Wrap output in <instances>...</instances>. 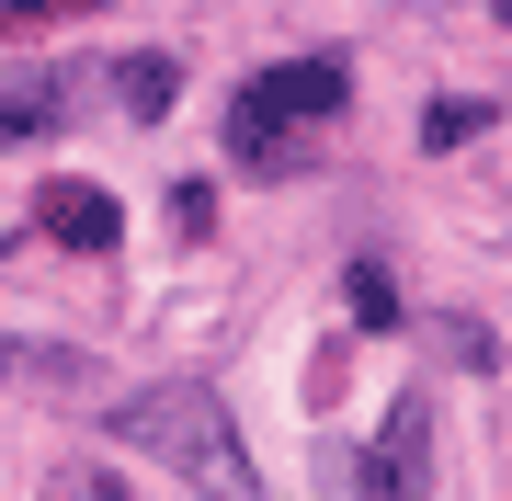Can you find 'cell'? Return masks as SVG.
<instances>
[{"label": "cell", "mask_w": 512, "mask_h": 501, "mask_svg": "<svg viewBox=\"0 0 512 501\" xmlns=\"http://www.w3.org/2000/svg\"><path fill=\"white\" fill-rule=\"evenodd\" d=\"M342 308H353V331H399V285H387L376 262H353V285H342Z\"/></svg>", "instance_id": "52a82bcc"}, {"label": "cell", "mask_w": 512, "mask_h": 501, "mask_svg": "<svg viewBox=\"0 0 512 501\" xmlns=\"http://www.w3.org/2000/svg\"><path fill=\"white\" fill-rule=\"evenodd\" d=\"M171 92H183V69H171V57H126V114H137V126H160Z\"/></svg>", "instance_id": "8992f818"}, {"label": "cell", "mask_w": 512, "mask_h": 501, "mask_svg": "<svg viewBox=\"0 0 512 501\" xmlns=\"http://www.w3.org/2000/svg\"><path fill=\"white\" fill-rule=\"evenodd\" d=\"M365 501H433V410H421V399H399V410L376 422Z\"/></svg>", "instance_id": "3957f363"}, {"label": "cell", "mask_w": 512, "mask_h": 501, "mask_svg": "<svg viewBox=\"0 0 512 501\" xmlns=\"http://www.w3.org/2000/svg\"><path fill=\"white\" fill-rule=\"evenodd\" d=\"M35 228L57 251H114V240H126V205H114L103 183H46L35 194Z\"/></svg>", "instance_id": "277c9868"}, {"label": "cell", "mask_w": 512, "mask_h": 501, "mask_svg": "<svg viewBox=\"0 0 512 501\" xmlns=\"http://www.w3.org/2000/svg\"><path fill=\"white\" fill-rule=\"evenodd\" d=\"M478 126H490V103H433V114H421V137H433V149H467Z\"/></svg>", "instance_id": "ba28073f"}, {"label": "cell", "mask_w": 512, "mask_h": 501, "mask_svg": "<svg viewBox=\"0 0 512 501\" xmlns=\"http://www.w3.org/2000/svg\"><path fill=\"white\" fill-rule=\"evenodd\" d=\"M57 12H80V0H0V35H35V23H57Z\"/></svg>", "instance_id": "9c48e42d"}, {"label": "cell", "mask_w": 512, "mask_h": 501, "mask_svg": "<svg viewBox=\"0 0 512 501\" xmlns=\"http://www.w3.org/2000/svg\"><path fill=\"white\" fill-rule=\"evenodd\" d=\"M114 445H137V456H160L171 479H194V490H217V501H251V445H239V422H228V399L217 388H194V376H160V388H137V399H114Z\"/></svg>", "instance_id": "6da1fadb"}, {"label": "cell", "mask_w": 512, "mask_h": 501, "mask_svg": "<svg viewBox=\"0 0 512 501\" xmlns=\"http://www.w3.org/2000/svg\"><path fill=\"white\" fill-rule=\"evenodd\" d=\"M12 376H23V342H0V388H12Z\"/></svg>", "instance_id": "8fae6325"}, {"label": "cell", "mask_w": 512, "mask_h": 501, "mask_svg": "<svg viewBox=\"0 0 512 501\" xmlns=\"http://www.w3.org/2000/svg\"><path fill=\"white\" fill-rule=\"evenodd\" d=\"M57 501H114V490H103V479H69V490H57Z\"/></svg>", "instance_id": "30bf717a"}, {"label": "cell", "mask_w": 512, "mask_h": 501, "mask_svg": "<svg viewBox=\"0 0 512 501\" xmlns=\"http://www.w3.org/2000/svg\"><path fill=\"white\" fill-rule=\"evenodd\" d=\"M57 114H69V103H57L46 69L35 80H0V137H35V126H57Z\"/></svg>", "instance_id": "5b68a950"}, {"label": "cell", "mask_w": 512, "mask_h": 501, "mask_svg": "<svg viewBox=\"0 0 512 501\" xmlns=\"http://www.w3.org/2000/svg\"><path fill=\"white\" fill-rule=\"evenodd\" d=\"M319 114H342V57H285V69H262L251 92L228 103V149L274 160L285 126H319Z\"/></svg>", "instance_id": "7a4b0ae2"}]
</instances>
